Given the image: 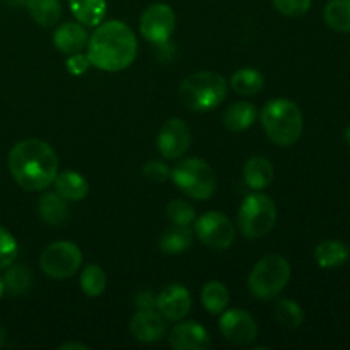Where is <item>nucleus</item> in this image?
<instances>
[{
	"mask_svg": "<svg viewBox=\"0 0 350 350\" xmlns=\"http://www.w3.org/2000/svg\"><path fill=\"white\" fill-rule=\"evenodd\" d=\"M219 330L226 340L234 345H243V347L253 344L258 335L255 318L248 311L239 310V308L222 311L221 320H219Z\"/></svg>",
	"mask_w": 350,
	"mask_h": 350,
	"instance_id": "11",
	"label": "nucleus"
},
{
	"mask_svg": "<svg viewBox=\"0 0 350 350\" xmlns=\"http://www.w3.org/2000/svg\"><path fill=\"white\" fill-rule=\"evenodd\" d=\"M328 27L338 33H350V0H328L323 10Z\"/></svg>",
	"mask_w": 350,
	"mask_h": 350,
	"instance_id": "27",
	"label": "nucleus"
},
{
	"mask_svg": "<svg viewBox=\"0 0 350 350\" xmlns=\"http://www.w3.org/2000/svg\"><path fill=\"white\" fill-rule=\"evenodd\" d=\"M260 123L265 135L275 146L291 147L301 139L304 120L301 108L287 98H275L260 111Z\"/></svg>",
	"mask_w": 350,
	"mask_h": 350,
	"instance_id": "3",
	"label": "nucleus"
},
{
	"mask_svg": "<svg viewBox=\"0 0 350 350\" xmlns=\"http://www.w3.org/2000/svg\"><path fill=\"white\" fill-rule=\"evenodd\" d=\"M12 3H26V0H10Z\"/></svg>",
	"mask_w": 350,
	"mask_h": 350,
	"instance_id": "41",
	"label": "nucleus"
},
{
	"mask_svg": "<svg viewBox=\"0 0 350 350\" xmlns=\"http://www.w3.org/2000/svg\"><path fill=\"white\" fill-rule=\"evenodd\" d=\"M55 191L67 202H82L89 195V183L77 171H62L53 180Z\"/></svg>",
	"mask_w": 350,
	"mask_h": 350,
	"instance_id": "18",
	"label": "nucleus"
},
{
	"mask_svg": "<svg viewBox=\"0 0 350 350\" xmlns=\"http://www.w3.org/2000/svg\"><path fill=\"white\" fill-rule=\"evenodd\" d=\"M277 222V205L265 193H250L238 211V229L245 238L260 239L269 234Z\"/></svg>",
	"mask_w": 350,
	"mask_h": 350,
	"instance_id": "7",
	"label": "nucleus"
},
{
	"mask_svg": "<svg viewBox=\"0 0 350 350\" xmlns=\"http://www.w3.org/2000/svg\"><path fill=\"white\" fill-rule=\"evenodd\" d=\"M176 27V14L167 3L156 2L147 7L139 21L140 34L152 44H166Z\"/></svg>",
	"mask_w": 350,
	"mask_h": 350,
	"instance_id": "10",
	"label": "nucleus"
},
{
	"mask_svg": "<svg viewBox=\"0 0 350 350\" xmlns=\"http://www.w3.org/2000/svg\"><path fill=\"white\" fill-rule=\"evenodd\" d=\"M5 340H7L5 330H3V327L0 325V347H3V345H5Z\"/></svg>",
	"mask_w": 350,
	"mask_h": 350,
	"instance_id": "38",
	"label": "nucleus"
},
{
	"mask_svg": "<svg viewBox=\"0 0 350 350\" xmlns=\"http://www.w3.org/2000/svg\"><path fill=\"white\" fill-rule=\"evenodd\" d=\"M142 174L147 180L154 181V183H163V181L170 180L171 170L163 163V161H149L146 166L142 167Z\"/></svg>",
	"mask_w": 350,
	"mask_h": 350,
	"instance_id": "34",
	"label": "nucleus"
},
{
	"mask_svg": "<svg viewBox=\"0 0 350 350\" xmlns=\"http://www.w3.org/2000/svg\"><path fill=\"white\" fill-rule=\"evenodd\" d=\"M14 181L26 191L46 190L58 173L53 147L41 139L19 140L7 157Z\"/></svg>",
	"mask_w": 350,
	"mask_h": 350,
	"instance_id": "1",
	"label": "nucleus"
},
{
	"mask_svg": "<svg viewBox=\"0 0 350 350\" xmlns=\"http://www.w3.org/2000/svg\"><path fill=\"white\" fill-rule=\"evenodd\" d=\"M67 70L70 72L72 75H82L89 67H91V62H89L88 55H82L81 51L74 55H68V60L65 64Z\"/></svg>",
	"mask_w": 350,
	"mask_h": 350,
	"instance_id": "35",
	"label": "nucleus"
},
{
	"mask_svg": "<svg viewBox=\"0 0 350 350\" xmlns=\"http://www.w3.org/2000/svg\"><path fill=\"white\" fill-rule=\"evenodd\" d=\"M314 260L321 269H340L349 260V250L338 239H327L321 241L314 250Z\"/></svg>",
	"mask_w": 350,
	"mask_h": 350,
	"instance_id": "22",
	"label": "nucleus"
},
{
	"mask_svg": "<svg viewBox=\"0 0 350 350\" xmlns=\"http://www.w3.org/2000/svg\"><path fill=\"white\" fill-rule=\"evenodd\" d=\"M231 89L239 96H256L263 89V84H265V79H263V74L256 68L245 67L236 70L234 74L231 75Z\"/></svg>",
	"mask_w": 350,
	"mask_h": 350,
	"instance_id": "24",
	"label": "nucleus"
},
{
	"mask_svg": "<svg viewBox=\"0 0 350 350\" xmlns=\"http://www.w3.org/2000/svg\"><path fill=\"white\" fill-rule=\"evenodd\" d=\"M279 14L287 17H301L311 9L313 0H272Z\"/></svg>",
	"mask_w": 350,
	"mask_h": 350,
	"instance_id": "33",
	"label": "nucleus"
},
{
	"mask_svg": "<svg viewBox=\"0 0 350 350\" xmlns=\"http://www.w3.org/2000/svg\"><path fill=\"white\" fill-rule=\"evenodd\" d=\"M166 318L157 310H139L130 320V334L142 344H154L166 337Z\"/></svg>",
	"mask_w": 350,
	"mask_h": 350,
	"instance_id": "14",
	"label": "nucleus"
},
{
	"mask_svg": "<svg viewBox=\"0 0 350 350\" xmlns=\"http://www.w3.org/2000/svg\"><path fill=\"white\" fill-rule=\"evenodd\" d=\"M19 253V245L16 238L7 231L3 226H0V270H5L7 267L12 265Z\"/></svg>",
	"mask_w": 350,
	"mask_h": 350,
	"instance_id": "32",
	"label": "nucleus"
},
{
	"mask_svg": "<svg viewBox=\"0 0 350 350\" xmlns=\"http://www.w3.org/2000/svg\"><path fill=\"white\" fill-rule=\"evenodd\" d=\"M170 345L176 350H207L211 347L208 332L197 321H183L170 332Z\"/></svg>",
	"mask_w": 350,
	"mask_h": 350,
	"instance_id": "15",
	"label": "nucleus"
},
{
	"mask_svg": "<svg viewBox=\"0 0 350 350\" xmlns=\"http://www.w3.org/2000/svg\"><path fill=\"white\" fill-rule=\"evenodd\" d=\"M291 279V263L282 255H265L253 265L248 289L260 301H272L286 289Z\"/></svg>",
	"mask_w": 350,
	"mask_h": 350,
	"instance_id": "5",
	"label": "nucleus"
},
{
	"mask_svg": "<svg viewBox=\"0 0 350 350\" xmlns=\"http://www.w3.org/2000/svg\"><path fill=\"white\" fill-rule=\"evenodd\" d=\"M75 19L85 27H96L105 21L108 3L106 0H68Z\"/></svg>",
	"mask_w": 350,
	"mask_h": 350,
	"instance_id": "20",
	"label": "nucleus"
},
{
	"mask_svg": "<svg viewBox=\"0 0 350 350\" xmlns=\"http://www.w3.org/2000/svg\"><path fill=\"white\" fill-rule=\"evenodd\" d=\"M273 317L284 328H299L304 321V311L301 304L293 299H279L273 306Z\"/></svg>",
	"mask_w": 350,
	"mask_h": 350,
	"instance_id": "30",
	"label": "nucleus"
},
{
	"mask_svg": "<svg viewBox=\"0 0 350 350\" xmlns=\"http://www.w3.org/2000/svg\"><path fill=\"white\" fill-rule=\"evenodd\" d=\"M243 178L252 190H265L273 181V164L263 156H252L243 166Z\"/></svg>",
	"mask_w": 350,
	"mask_h": 350,
	"instance_id": "17",
	"label": "nucleus"
},
{
	"mask_svg": "<svg viewBox=\"0 0 350 350\" xmlns=\"http://www.w3.org/2000/svg\"><path fill=\"white\" fill-rule=\"evenodd\" d=\"M195 236L212 250H228L236 238L231 219L217 211H208L195 219Z\"/></svg>",
	"mask_w": 350,
	"mask_h": 350,
	"instance_id": "9",
	"label": "nucleus"
},
{
	"mask_svg": "<svg viewBox=\"0 0 350 350\" xmlns=\"http://www.w3.org/2000/svg\"><path fill=\"white\" fill-rule=\"evenodd\" d=\"M60 350H88L89 347L85 344H82V342H65V344H62Z\"/></svg>",
	"mask_w": 350,
	"mask_h": 350,
	"instance_id": "37",
	"label": "nucleus"
},
{
	"mask_svg": "<svg viewBox=\"0 0 350 350\" xmlns=\"http://www.w3.org/2000/svg\"><path fill=\"white\" fill-rule=\"evenodd\" d=\"M135 304L139 310H156V296L150 291H142L137 294Z\"/></svg>",
	"mask_w": 350,
	"mask_h": 350,
	"instance_id": "36",
	"label": "nucleus"
},
{
	"mask_svg": "<svg viewBox=\"0 0 350 350\" xmlns=\"http://www.w3.org/2000/svg\"><path fill=\"white\" fill-rule=\"evenodd\" d=\"M3 282H5V291L12 296H24L33 286V275L26 265L14 262L9 265L3 273Z\"/></svg>",
	"mask_w": 350,
	"mask_h": 350,
	"instance_id": "28",
	"label": "nucleus"
},
{
	"mask_svg": "<svg viewBox=\"0 0 350 350\" xmlns=\"http://www.w3.org/2000/svg\"><path fill=\"white\" fill-rule=\"evenodd\" d=\"M84 256L81 248L72 241H57L48 245L40 256L41 272L55 280L75 275L82 267Z\"/></svg>",
	"mask_w": 350,
	"mask_h": 350,
	"instance_id": "8",
	"label": "nucleus"
},
{
	"mask_svg": "<svg viewBox=\"0 0 350 350\" xmlns=\"http://www.w3.org/2000/svg\"><path fill=\"white\" fill-rule=\"evenodd\" d=\"M3 293H5V282H3V277L0 275V297L3 296Z\"/></svg>",
	"mask_w": 350,
	"mask_h": 350,
	"instance_id": "39",
	"label": "nucleus"
},
{
	"mask_svg": "<svg viewBox=\"0 0 350 350\" xmlns=\"http://www.w3.org/2000/svg\"><path fill=\"white\" fill-rule=\"evenodd\" d=\"M156 310L166 321H181L191 310V294L183 284H170L156 296Z\"/></svg>",
	"mask_w": 350,
	"mask_h": 350,
	"instance_id": "13",
	"label": "nucleus"
},
{
	"mask_svg": "<svg viewBox=\"0 0 350 350\" xmlns=\"http://www.w3.org/2000/svg\"><path fill=\"white\" fill-rule=\"evenodd\" d=\"M89 33L84 24L77 23H64L55 29L53 44L60 53L74 55L84 50L88 46Z\"/></svg>",
	"mask_w": 350,
	"mask_h": 350,
	"instance_id": "16",
	"label": "nucleus"
},
{
	"mask_svg": "<svg viewBox=\"0 0 350 350\" xmlns=\"http://www.w3.org/2000/svg\"><path fill=\"white\" fill-rule=\"evenodd\" d=\"M345 140H347V142L350 144V126L347 130H345Z\"/></svg>",
	"mask_w": 350,
	"mask_h": 350,
	"instance_id": "40",
	"label": "nucleus"
},
{
	"mask_svg": "<svg viewBox=\"0 0 350 350\" xmlns=\"http://www.w3.org/2000/svg\"><path fill=\"white\" fill-rule=\"evenodd\" d=\"M202 304L211 314L217 317L222 311L228 310L229 304V289L219 280H211L202 287L200 293Z\"/></svg>",
	"mask_w": 350,
	"mask_h": 350,
	"instance_id": "26",
	"label": "nucleus"
},
{
	"mask_svg": "<svg viewBox=\"0 0 350 350\" xmlns=\"http://www.w3.org/2000/svg\"><path fill=\"white\" fill-rule=\"evenodd\" d=\"M166 217L171 224L178 226H191L197 219V212H195L193 205L188 204L183 198H174L167 204L166 207Z\"/></svg>",
	"mask_w": 350,
	"mask_h": 350,
	"instance_id": "31",
	"label": "nucleus"
},
{
	"mask_svg": "<svg viewBox=\"0 0 350 350\" xmlns=\"http://www.w3.org/2000/svg\"><path fill=\"white\" fill-rule=\"evenodd\" d=\"M29 16L36 24L43 27H51L62 19L60 0H26Z\"/></svg>",
	"mask_w": 350,
	"mask_h": 350,
	"instance_id": "25",
	"label": "nucleus"
},
{
	"mask_svg": "<svg viewBox=\"0 0 350 350\" xmlns=\"http://www.w3.org/2000/svg\"><path fill=\"white\" fill-rule=\"evenodd\" d=\"M191 144V132L187 122L181 118H170L157 133L156 146L164 159H180L188 152Z\"/></svg>",
	"mask_w": 350,
	"mask_h": 350,
	"instance_id": "12",
	"label": "nucleus"
},
{
	"mask_svg": "<svg viewBox=\"0 0 350 350\" xmlns=\"http://www.w3.org/2000/svg\"><path fill=\"white\" fill-rule=\"evenodd\" d=\"M256 108L255 105H252L250 101H238L232 103L224 113V123L226 129L229 132H243V130H248L253 123L256 122Z\"/></svg>",
	"mask_w": 350,
	"mask_h": 350,
	"instance_id": "21",
	"label": "nucleus"
},
{
	"mask_svg": "<svg viewBox=\"0 0 350 350\" xmlns=\"http://www.w3.org/2000/svg\"><path fill=\"white\" fill-rule=\"evenodd\" d=\"M79 284H81V289L85 296L99 297L106 291L108 277H106V272L101 267L96 265V263H91V265H85L81 270Z\"/></svg>",
	"mask_w": 350,
	"mask_h": 350,
	"instance_id": "29",
	"label": "nucleus"
},
{
	"mask_svg": "<svg viewBox=\"0 0 350 350\" xmlns=\"http://www.w3.org/2000/svg\"><path fill=\"white\" fill-rule=\"evenodd\" d=\"M195 232L191 231L190 226H178L171 224L170 228L164 229L159 236V248L167 255H178L188 250L193 243Z\"/></svg>",
	"mask_w": 350,
	"mask_h": 350,
	"instance_id": "19",
	"label": "nucleus"
},
{
	"mask_svg": "<svg viewBox=\"0 0 350 350\" xmlns=\"http://www.w3.org/2000/svg\"><path fill=\"white\" fill-rule=\"evenodd\" d=\"M228 96V81L219 72L200 70L188 75L178 88V98L193 111H211Z\"/></svg>",
	"mask_w": 350,
	"mask_h": 350,
	"instance_id": "4",
	"label": "nucleus"
},
{
	"mask_svg": "<svg viewBox=\"0 0 350 350\" xmlns=\"http://www.w3.org/2000/svg\"><path fill=\"white\" fill-rule=\"evenodd\" d=\"M38 212L40 217L50 226H60L68 217V205L64 197L57 191H46L38 202Z\"/></svg>",
	"mask_w": 350,
	"mask_h": 350,
	"instance_id": "23",
	"label": "nucleus"
},
{
	"mask_svg": "<svg viewBox=\"0 0 350 350\" xmlns=\"http://www.w3.org/2000/svg\"><path fill=\"white\" fill-rule=\"evenodd\" d=\"M85 48L92 67L103 72H120L133 64L139 43L129 24L123 21H106L96 26Z\"/></svg>",
	"mask_w": 350,
	"mask_h": 350,
	"instance_id": "2",
	"label": "nucleus"
},
{
	"mask_svg": "<svg viewBox=\"0 0 350 350\" xmlns=\"http://www.w3.org/2000/svg\"><path fill=\"white\" fill-rule=\"evenodd\" d=\"M171 180L178 190L193 200H208L217 190V178L211 164L198 157L178 161L171 170Z\"/></svg>",
	"mask_w": 350,
	"mask_h": 350,
	"instance_id": "6",
	"label": "nucleus"
}]
</instances>
